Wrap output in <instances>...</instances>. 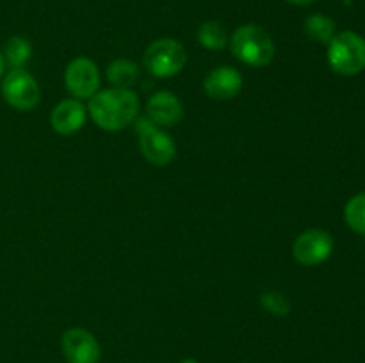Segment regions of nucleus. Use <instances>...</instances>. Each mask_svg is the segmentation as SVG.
I'll use <instances>...</instances> for the list:
<instances>
[{"mask_svg":"<svg viewBox=\"0 0 365 363\" xmlns=\"http://www.w3.org/2000/svg\"><path fill=\"white\" fill-rule=\"evenodd\" d=\"M63 354L68 363H98L100 344L84 327H71L63 335Z\"/></svg>","mask_w":365,"mask_h":363,"instance_id":"9","label":"nucleus"},{"mask_svg":"<svg viewBox=\"0 0 365 363\" xmlns=\"http://www.w3.org/2000/svg\"><path fill=\"white\" fill-rule=\"evenodd\" d=\"M107 78L114 88L130 89L139 80V66L130 59H116L107 68Z\"/></svg>","mask_w":365,"mask_h":363,"instance_id":"13","label":"nucleus"},{"mask_svg":"<svg viewBox=\"0 0 365 363\" xmlns=\"http://www.w3.org/2000/svg\"><path fill=\"white\" fill-rule=\"evenodd\" d=\"M234 56L250 66L262 68L274 57V43L271 36L259 25H242L230 39Z\"/></svg>","mask_w":365,"mask_h":363,"instance_id":"2","label":"nucleus"},{"mask_svg":"<svg viewBox=\"0 0 365 363\" xmlns=\"http://www.w3.org/2000/svg\"><path fill=\"white\" fill-rule=\"evenodd\" d=\"M32 46L31 41L24 36H13L7 39L6 46H4V60L9 64L11 68H21L29 59H31Z\"/></svg>","mask_w":365,"mask_h":363,"instance_id":"14","label":"nucleus"},{"mask_svg":"<svg viewBox=\"0 0 365 363\" xmlns=\"http://www.w3.org/2000/svg\"><path fill=\"white\" fill-rule=\"evenodd\" d=\"M305 34L312 41L330 43L337 32H335V21L324 14H312L305 20Z\"/></svg>","mask_w":365,"mask_h":363,"instance_id":"15","label":"nucleus"},{"mask_svg":"<svg viewBox=\"0 0 365 363\" xmlns=\"http://www.w3.org/2000/svg\"><path fill=\"white\" fill-rule=\"evenodd\" d=\"M203 89L212 100H232L241 93L242 77L235 68L220 66L207 75Z\"/></svg>","mask_w":365,"mask_h":363,"instance_id":"10","label":"nucleus"},{"mask_svg":"<svg viewBox=\"0 0 365 363\" xmlns=\"http://www.w3.org/2000/svg\"><path fill=\"white\" fill-rule=\"evenodd\" d=\"M289 4H294V6H310V4L317 2V0H287Z\"/></svg>","mask_w":365,"mask_h":363,"instance_id":"19","label":"nucleus"},{"mask_svg":"<svg viewBox=\"0 0 365 363\" xmlns=\"http://www.w3.org/2000/svg\"><path fill=\"white\" fill-rule=\"evenodd\" d=\"M344 219L356 233L365 235V192L353 196L344 209Z\"/></svg>","mask_w":365,"mask_h":363,"instance_id":"17","label":"nucleus"},{"mask_svg":"<svg viewBox=\"0 0 365 363\" xmlns=\"http://www.w3.org/2000/svg\"><path fill=\"white\" fill-rule=\"evenodd\" d=\"M86 107L81 100H63L50 114V123L53 130L61 135H70L81 130L86 123Z\"/></svg>","mask_w":365,"mask_h":363,"instance_id":"12","label":"nucleus"},{"mask_svg":"<svg viewBox=\"0 0 365 363\" xmlns=\"http://www.w3.org/2000/svg\"><path fill=\"white\" fill-rule=\"evenodd\" d=\"M2 95L6 102L16 110L34 109L41 98L38 82L24 68H11L9 73L4 77Z\"/></svg>","mask_w":365,"mask_h":363,"instance_id":"5","label":"nucleus"},{"mask_svg":"<svg viewBox=\"0 0 365 363\" xmlns=\"http://www.w3.org/2000/svg\"><path fill=\"white\" fill-rule=\"evenodd\" d=\"M138 125L139 146H141L145 159L153 166H168L173 162L175 155H177V146H175L173 139L150 120L138 121Z\"/></svg>","mask_w":365,"mask_h":363,"instance_id":"6","label":"nucleus"},{"mask_svg":"<svg viewBox=\"0 0 365 363\" xmlns=\"http://www.w3.org/2000/svg\"><path fill=\"white\" fill-rule=\"evenodd\" d=\"M88 110L100 128L118 132L134 123L139 114V100L130 89H103L91 96Z\"/></svg>","mask_w":365,"mask_h":363,"instance_id":"1","label":"nucleus"},{"mask_svg":"<svg viewBox=\"0 0 365 363\" xmlns=\"http://www.w3.org/2000/svg\"><path fill=\"white\" fill-rule=\"evenodd\" d=\"M64 82H66L68 91L77 100L91 98L93 95H96L100 85L98 68L88 57H77L68 64Z\"/></svg>","mask_w":365,"mask_h":363,"instance_id":"7","label":"nucleus"},{"mask_svg":"<svg viewBox=\"0 0 365 363\" xmlns=\"http://www.w3.org/2000/svg\"><path fill=\"white\" fill-rule=\"evenodd\" d=\"M328 64L344 77L365 70V39L353 31H342L328 43Z\"/></svg>","mask_w":365,"mask_h":363,"instance_id":"3","label":"nucleus"},{"mask_svg":"<svg viewBox=\"0 0 365 363\" xmlns=\"http://www.w3.org/2000/svg\"><path fill=\"white\" fill-rule=\"evenodd\" d=\"M146 114H148V120L157 127H173L184 116V107L173 93L160 91L148 100Z\"/></svg>","mask_w":365,"mask_h":363,"instance_id":"11","label":"nucleus"},{"mask_svg":"<svg viewBox=\"0 0 365 363\" xmlns=\"http://www.w3.org/2000/svg\"><path fill=\"white\" fill-rule=\"evenodd\" d=\"M334 251V238L324 230H309L292 244V255L303 265H317Z\"/></svg>","mask_w":365,"mask_h":363,"instance_id":"8","label":"nucleus"},{"mask_svg":"<svg viewBox=\"0 0 365 363\" xmlns=\"http://www.w3.org/2000/svg\"><path fill=\"white\" fill-rule=\"evenodd\" d=\"M260 302L273 315L282 317L291 312V302H289V299L284 294H278V292H264L260 295Z\"/></svg>","mask_w":365,"mask_h":363,"instance_id":"18","label":"nucleus"},{"mask_svg":"<svg viewBox=\"0 0 365 363\" xmlns=\"http://www.w3.org/2000/svg\"><path fill=\"white\" fill-rule=\"evenodd\" d=\"M4 64H6V60H4L2 52H0V77H2V75H4Z\"/></svg>","mask_w":365,"mask_h":363,"instance_id":"20","label":"nucleus"},{"mask_svg":"<svg viewBox=\"0 0 365 363\" xmlns=\"http://www.w3.org/2000/svg\"><path fill=\"white\" fill-rule=\"evenodd\" d=\"M180 363H198V362H196V359H192V358H187V359H182Z\"/></svg>","mask_w":365,"mask_h":363,"instance_id":"21","label":"nucleus"},{"mask_svg":"<svg viewBox=\"0 0 365 363\" xmlns=\"http://www.w3.org/2000/svg\"><path fill=\"white\" fill-rule=\"evenodd\" d=\"M198 41L207 50H221L228 43L227 28L220 21H205L198 28Z\"/></svg>","mask_w":365,"mask_h":363,"instance_id":"16","label":"nucleus"},{"mask_svg":"<svg viewBox=\"0 0 365 363\" xmlns=\"http://www.w3.org/2000/svg\"><path fill=\"white\" fill-rule=\"evenodd\" d=\"M185 63H187L185 48L171 38L157 39L145 52V66L153 77H173L184 70Z\"/></svg>","mask_w":365,"mask_h":363,"instance_id":"4","label":"nucleus"}]
</instances>
